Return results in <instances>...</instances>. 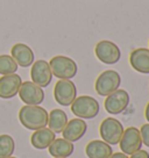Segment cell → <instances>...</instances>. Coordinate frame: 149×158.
<instances>
[{
	"label": "cell",
	"instance_id": "1",
	"mask_svg": "<svg viewBox=\"0 0 149 158\" xmlns=\"http://www.w3.org/2000/svg\"><path fill=\"white\" fill-rule=\"evenodd\" d=\"M49 113L41 106L26 105L19 112V120L25 128L29 130H39L48 124Z\"/></svg>",
	"mask_w": 149,
	"mask_h": 158
},
{
	"label": "cell",
	"instance_id": "26",
	"mask_svg": "<svg viewBox=\"0 0 149 158\" xmlns=\"http://www.w3.org/2000/svg\"><path fill=\"white\" fill-rule=\"evenodd\" d=\"M54 158H62V157H54Z\"/></svg>",
	"mask_w": 149,
	"mask_h": 158
},
{
	"label": "cell",
	"instance_id": "10",
	"mask_svg": "<svg viewBox=\"0 0 149 158\" xmlns=\"http://www.w3.org/2000/svg\"><path fill=\"white\" fill-rule=\"evenodd\" d=\"M18 94L26 105L39 106L45 100V92L42 87L37 86L33 81H23Z\"/></svg>",
	"mask_w": 149,
	"mask_h": 158
},
{
	"label": "cell",
	"instance_id": "6",
	"mask_svg": "<svg viewBox=\"0 0 149 158\" xmlns=\"http://www.w3.org/2000/svg\"><path fill=\"white\" fill-rule=\"evenodd\" d=\"M54 98L61 106H71L77 98V87L71 79H60L54 87Z\"/></svg>",
	"mask_w": 149,
	"mask_h": 158
},
{
	"label": "cell",
	"instance_id": "19",
	"mask_svg": "<svg viewBox=\"0 0 149 158\" xmlns=\"http://www.w3.org/2000/svg\"><path fill=\"white\" fill-rule=\"evenodd\" d=\"M68 115L62 109H53L48 115V127L55 134H60L63 131L68 123Z\"/></svg>",
	"mask_w": 149,
	"mask_h": 158
},
{
	"label": "cell",
	"instance_id": "15",
	"mask_svg": "<svg viewBox=\"0 0 149 158\" xmlns=\"http://www.w3.org/2000/svg\"><path fill=\"white\" fill-rule=\"evenodd\" d=\"M130 66L140 73H149V49L138 48L129 55Z\"/></svg>",
	"mask_w": 149,
	"mask_h": 158
},
{
	"label": "cell",
	"instance_id": "20",
	"mask_svg": "<svg viewBox=\"0 0 149 158\" xmlns=\"http://www.w3.org/2000/svg\"><path fill=\"white\" fill-rule=\"evenodd\" d=\"M15 150V142L13 137L4 134L0 135V158L12 157Z\"/></svg>",
	"mask_w": 149,
	"mask_h": 158
},
{
	"label": "cell",
	"instance_id": "7",
	"mask_svg": "<svg viewBox=\"0 0 149 158\" xmlns=\"http://www.w3.org/2000/svg\"><path fill=\"white\" fill-rule=\"evenodd\" d=\"M95 52L97 58L99 59L101 63L109 65L118 63L121 57V51H120L119 47L115 44L114 42L107 41V40H103L97 43Z\"/></svg>",
	"mask_w": 149,
	"mask_h": 158
},
{
	"label": "cell",
	"instance_id": "13",
	"mask_svg": "<svg viewBox=\"0 0 149 158\" xmlns=\"http://www.w3.org/2000/svg\"><path fill=\"white\" fill-rule=\"evenodd\" d=\"M87 130V124L83 118H72L68 121L65 128L62 131L63 138L70 142H77L83 137Z\"/></svg>",
	"mask_w": 149,
	"mask_h": 158
},
{
	"label": "cell",
	"instance_id": "3",
	"mask_svg": "<svg viewBox=\"0 0 149 158\" xmlns=\"http://www.w3.org/2000/svg\"><path fill=\"white\" fill-rule=\"evenodd\" d=\"M99 102L93 97L82 95L71 104V112L79 118H93L99 113Z\"/></svg>",
	"mask_w": 149,
	"mask_h": 158
},
{
	"label": "cell",
	"instance_id": "9",
	"mask_svg": "<svg viewBox=\"0 0 149 158\" xmlns=\"http://www.w3.org/2000/svg\"><path fill=\"white\" fill-rule=\"evenodd\" d=\"M119 144L121 151L127 156H130L132 153L141 150L142 139H141L140 130L135 127H129L125 129Z\"/></svg>",
	"mask_w": 149,
	"mask_h": 158
},
{
	"label": "cell",
	"instance_id": "8",
	"mask_svg": "<svg viewBox=\"0 0 149 158\" xmlns=\"http://www.w3.org/2000/svg\"><path fill=\"white\" fill-rule=\"evenodd\" d=\"M129 100H130V98H129V94L127 93V91H125L122 89H118L113 93H111L106 97V100L104 102L105 109L107 113L112 114V115L122 113L125 109L128 107Z\"/></svg>",
	"mask_w": 149,
	"mask_h": 158
},
{
	"label": "cell",
	"instance_id": "16",
	"mask_svg": "<svg viewBox=\"0 0 149 158\" xmlns=\"http://www.w3.org/2000/svg\"><path fill=\"white\" fill-rule=\"evenodd\" d=\"M85 153L89 158H109L112 153V147L101 139H93L87 143Z\"/></svg>",
	"mask_w": 149,
	"mask_h": 158
},
{
	"label": "cell",
	"instance_id": "21",
	"mask_svg": "<svg viewBox=\"0 0 149 158\" xmlns=\"http://www.w3.org/2000/svg\"><path fill=\"white\" fill-rule=\"evenodd\" d=\"M19 65L16 64L13 57L10 55H0V74L6 76V74L15 73Z\"/></svg>",
	"mask_w": 149,
	"mask_h": 158
},
{
	"label": "cell",
	"instance_id": "11",
	"mask_svg": "<svg viewBox=\"0 0 149 158\" xmlns=\"http://www.w3.org/2000/svg\"><path fill=\"white\" fill-rule=\"evenodd\" d=\"M32 70H30V77L32 81L40 87H47L51 83L53 73L50 70L49 63L43 59H39L33 63Z\"/></svg>",
	"mask_w": 149,
	"mask_h": 158
},
{
	"label": "cell",
	"instance_id": "25",
	"mask_svg": "<svg viewBox=\"0 0 149 158\" xmlns=\"http://www.w3.org/2000/svg\"><path fill=\"white\" fill-rule=\"evenodd\" d=\"M144 115H146V118H147V121L149 122V102L147 104L146 106V110H144Z\"/></svg>",
	"mask_w": 149,
	"mask_h": 158
},
{
	"label": "cell",
	"instance_id": "14",
	"mask_svg": "<svg viewBox=\"0 0 149 158\" xmlns=\"http://www.w3.org/2000/svg\"><path fill=\"white\" fill-rule=\"evenodd\" d=\"M11 56L16 64L22 68H28L34 63V52L25 43H16L11 49Z\"/></svg>",
	"mask_w": 149,
	"mask_h": 158
},
{
	"label": "cell",
	"instance_id": "12",
	"mask_svg": "<svg viewBox=\"0 0 149 158\" xmlns=\"http://www.w3.org/2000/svg\"><path fill=\"white\" fill-rule=\"evenodd\" d=\"M22 84L21 77L16 73L6 74L0 78V98L11 99L19 93Z\"/></svg>",
	"mask_w": 149,
	"mask_h": 158
},
{
	"label": "cell",
	"instance_id": "2",
	"mask_svg": "<svg viewBox=\"0 0 149 158\" xmlns=\"http://www.w3.org/2000/svg\"><path fill=\"white\" fill-rule=\"evenodd\" d=\"M49 66L53 76L58 79H72L78 71L77 63L74 59L61 55L50 59Z\"/></svg>",
	"mask_w": 149,
	"mask_h": 158
},
{
	"label": "cell",
	"instance_id": "27",
	"mask_svg": "<svg viewBox=\"0 0 149 158\" xmlns=\"http://www.w3.org/2000/svg\"><path fill=\"white\" fill-rule=\"evenodd\" d=\"M8 158H15V157H8Z\"/></svg>",
	"mask_w": 149,
	"mask_h": 158
},
{
	"label": "cell",
	"instance_id": "18",
	"mask_svg": "<svg viewBox=\"0 0 149 158\" xmlns=\"http://www.w3.org/2000/svg\"><path fill=\"white\" fill-rule=\"evenodd\" d=\"M49 153L53 157L68 158L74 153V143L64 138H55V141L49 145Z\"/></svg>",
	"mask_w": 149,
	"mask_h": 158
},
{
	"label": "cell",
	"instance_id": "22",
	"mask_svg": "<svg viewBox=\"0 0 149 158\" xmlns=\"http://www.w3.org/2000/svg\"><path fill=\"white\" fill-rule=\"evenodd\" d=\"M139 130L141 139H142V144H144L146 147H149V123L143 124Z\"/></svg>",
	"mask_w": 149,
	"mask_h": 158
},
{
	"label": "cell",
	"instance_id": "5",
	"mask_svg": "<svg viewBox=\"0 0 149 158\" xmlns=\"http://www.w3.org/2000/svg\"><path fill=\"white\" fill-rule=\"evenodd\" d=\"M124 126L119 120L113 118H106L100 123L99 134L103 141L109 145H117L119 144L121 136L124 134Z\"/></svg>",
	"mask_w": 149,
	"mask_h": 158
},
{
	"label": "cell",
	"instance_id": "23",
	"mask_svg": "<svg viewBox=\"0 0 149 158\" xmlns=\"http://www.w3.org/2000/svg\"><path fill=\"white\" fill-rule=\"evenodd\" d=\"M128 158H149V153L146 150H139L136 152L132 153L130 157Z\"/></svg>",
	"mask_w": 149,
	"mask_h": 158
},
{
	"label": "cell",
	"instance_id": "24",
	"mask_svg": "<svg viewBox=\"0 0 149 158\" xmlns=\"http://www.w3.org/2000/svg\"><path fill=\"white\" fill-rule=\"evenodd\" d=\"M109 158H128V156L125 155L124 152H115V153H112Z\"/></svg>",
	"mask_w": 149,
	"mask_h": 158
},
{
	"label": "cell",
	"instance_id": "4",
	"mask_svg": "<svg viewBox=\"0 0 149 158\" xmlns=\"http://www.w3.org/2000/svg\"><path fill=\"white\" fill-rule=\"evenodd\" d=\"M121 84V77L114 70H106L98 76L96 80V92L101 97H107L119 89Z\"/></svg>",
	"mask_w": 149,
	"mask_h": 158
},
{
	"label": "cell",
	"instance_id": "17",
	"mask_svg": "<svg viewBox=\"0 0 149 158\" xmlns=\"http://www.w3.org/2000/svg\"><path fill=\"white\" fill-rule=\"evenodd\" d=\"M56 134L51 131L49 128H41L39 130H35L32 137H30V143L35 149L43 150V149L49 148V145L55 141Z\"/></svg>",
	"mask_w": 149,
	"mask_h": 158
}]
</instances>
